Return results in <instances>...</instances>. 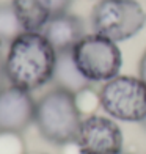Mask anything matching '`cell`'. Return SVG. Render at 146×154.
Segmentation results:
<instances>
[{
	"instance_id": "obj_1",
	"label": "cell",
	"mask_w": 146,
	"mask_h": 154,
	"mask_svg": "<svg viewBox=\"0 0 146 154\" xmlns=\"http://www.w3.org/2000/svg\"><path fill=\"white\" fill-rule=\"evenodd\" d=\"M57 52L41 32H24L13 41L5 57L8 83L35 91L52 82Z\"/></svg>"
},
{
	"instance_id": "obj_2",
	"label": "cell",
	"mask_w": 146,
	"mask_h": 154,
	"mask_svg": "<svg viewBox=\"0 0 146 154\" xmlns=\"http://www.w3.org/2000/svg\"><path fill=\"white\" fill-rule=\"evenodd\" d=\"M77 96L52 88L36 101L35 124L44 140L52 145L72 143L82 123Z\"/></svg>"
},
{
	"instance_id": "obj_3",
	"label": "cell",
	"mask_w": 146,
	"mask_h": 154,
	"mask_svg": "<svg viewBox=\"0 0 146 154\" xmlns=\"http://www.w3.org/2000/svg\"><path fill=\"white\" fill-rule=\"evenodd\" d=\"M94 33L120 43L146 25V13L137 0H99L91 11Z\"/></svg>"
},
{
	"instance_id": "obj_4",
	"label": "cell",
	"mask_w": 146,
	"mask_h": 154,
	"mask_svg": "<svg viewBox=\"0 0 146 154\" xmlns=\"http://www.w3.org/2000/svg\"><path fill=\"white\" fill-rule=\"evenodd\" d=\"M82 75L90 82H108L120 75L123 55L115 41L97 33L85 35L72 49Z\"/></svg>"
},
{
	"instance_id": "obj_5",
	"label": "cell",
	"mask_w": 146,
	"mask_h": 154,
	"mask_svg": "<svg viewBox=\"0 0 146 154\" xmlns=\"http://www.w3.org/2000/svg\"><path fill=\"white\" fill-rule=\"evenodd\" d=\"M99 102L108 116L126 123H141L146 118V85L140 77L116 75L104 83Z\"/></svg>"
},
{
	"instance_id": "obj_6",
	"label": "cell",
	"mask_w": 146,
	"mask_h": 154,
	"mask_svg": "<svg viewBox=\"0 0 146 154\" xmlns=\"http://www.w3.org/2000/svg\"><path fill=\"white\" fill-rule=\"evenodd\" d=\"M74 143L80 154H120L123 132L112 118L90 115L82 120Z\"/></svg>"
},
{
	"instance_id": "obj_7",
	"label": "cell",
	"mask_w": 146,
	"mask_h": 154,
	"mask_svg": "<svg viewBox=\"0 0 146 154\" xmlns=\"http://www.w3.org/2000/svg\"><path fill=\"white\" fill-rule=\"evenodd\" d=\"M36 101L25 90L6 85L0 90V134L22 132L35 123Z\"/></svg>"
},
{
	"instance_id": "obj_8",
	"label": "cell",
	"mask_w": 146,
	"mask_h": 154,
	"mask_svg": "<svg viewBox=\"0 0 146 154\" xmlns=\"http://www.w3.org/2000/svg\"><path fill=\"white\" fill-rule=\"evenodd\" d=\"M41 33L55 49V52H66L72 51L74 46L85 36V24L80 17L71 13H63L50 16Z\"/></svg>"
},
{
	"instance_id": "obj_9",
	"label": "cell",
	"mask_w": 146,
	"mask_h": 154,
	"mask_svg": "<svg viewBox=\"0 0 146 154\" xmlns=\"http://www.w3.org/2000/svg\"><path fill=\"white\" fill-rule=\"evenodd\" d=\"M52 82H53L55 88H61L75 96L88 90L90 83H91L79 71L77 65L74 61V57H72V51L57 52V61H55Z\"/></svg>"
},
{
	"instance_id": "obj_10",
	"label": "cell",
	"mask_w": 146,
	"mask_h": 154,
	"mask_svg": "<svg viewBox=\"0 0 146 154\" xmlns=\"http://www.w3.org/2000/svg\"><path fill=\"white\" fill-rule=\"evenodd\" d=\"M24 32H43L50 13L39 0H11Z\"/></svg>"
},
{
	"instance_id": "obj_11",
	"label": "cell",
	"mask_w": 146,
	"mask_h": 154,
	"mask_svg": "<svg viewBox=\"0 0 146 154\" xmlns=\"http://www.w3.org/2000/svg\"><path fill=\"white\" fill-rule=\"evenodd\" d=\"M24 33L17 14L11 2L0 3V44H11L19 35Z\"/></svg>"
},
{
	"instance_id": "obj_12",
	"label": "cell",
	"mask_w": 146,
	"mask_h": 154,
	"mask_svg": "<svg viewBox=\"0 0 146 154\" xmlns=\"http://www.w3.org/2000/svg\"><path fill=\"white\" fill-rule=\"evenodd\" d=\"M39 2L49 10L50 16H55V14L68 13L69 6H71V3H72V0H39Z\"/></svg>"
},
{
	"instance_id": "obj_13",
	"label": "cell",
	"mask_w": 146,
	"mask_h": 154,
	"mask_svg": "<svg viewBox=\"0 0 146 154\" xmlns=\"http://www.w3.org/2000/svg\"><path fill=\"white\" fill-rule=\"evenodd\" d=\"M8 85V79H6V69H5V57L0 52V90Z\"/></svg>"
},
{
	"instance_id": "obj_14",
	"label": "cell",
	"mask_w": 146,
	"mask_h": 154,
	"mask_svg": "<svg viewBox=\"0 0 146 154\" xmlns=\"http://www.w3.org/2000/svg\"><path fill=\"white\" fill-rule=\"evenodd\" d=\"M138 74H140V79L146 85V51L143 52L141 58H140V63H138Z\"/></svg>"
},
{
	"instance_id": "obj_15",
	"label": "cell",
	"mask_w": 146,
	"mask_h": 154,
	"mask_svg": "<svg viewBox=\"0 0 146 154\" xmlns=\"http://www.w3.org/2000/svg\"><path fill=\"white\" fill-rule=\"evenodd\" d=\"M140 124H141V126H143V129H144V131H146V118H144V120H143V121H141V123H140Z\"/></svg>"
},
{
	"instance_id": "obj_16",
	"label": "cell",
	"mask_w": 146,
	"mask_h": 154,
	"mask_svg": "<svg viewBox=\"0 0 146 154\" xmlns=\"http://www.w3.org/2000/svg\"><path fill=\"white\" fill-rule=\"evenodd\" d=\"M35 154H44V152H35Z\"/></svg>"
},
{
	"instance_id": "obj_17",
	"label": "cell",
	"mask_w": 146,
	"mask_h": 154,
	"mask_svg": "<svg viewBox=\"0 0 146 154\" xmlns=\"http://www.w3.org/2000/svg\"><path fill=\"white\" fill-rule=\"evenodd\" d=\"M120 154H126V152H120Z\"/></svg>"
}]
</instances>
